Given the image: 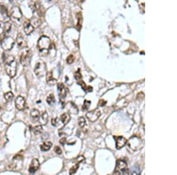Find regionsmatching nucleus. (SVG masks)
Returning a JSON list of instances; mask_svg holds the SVG:
<instances>
[{
	"label": "nucleus",
	"instance_id": "e433bc0d",
	"mask_svg": "<svg viewBox=\"0 0 177 175\" xmlns=\"http://www.w3.org/2000/svg\"><path fill=\"white\" fill-rule=\"evenodd\" d=\"M54 150H55V152L56 153H57V154H61V153H62V151H61V149H60V147L57 146L55 147V149H54Z\"/></svg>",
	"mask_w": 177,
	"mask_h": 175
},
{
	"label": "nucleus",
	"instance_id": "cd10ccee",
	"mask_svg": "<svg viewBox=\"0 0 177 175\" xmlns=\"http://www.w3.org/2000/svg\"><path fill=\"white\" fill-rule=\"evenodd\" d=\"M90 105H91V101H90L85 100L84 101V103H83V106H82V108H83V110H88V108H89Z\"/></svg>",
	"mask_w": 177,
	"mask_h": 175
},
{
	"label": "nucleus",
	"instance_id": "58836bf2",
	"mask_svg": "<svg viewBox=\"0 0 177 175\" xmlns=\"http://www.w3.org/2000/svg\"><path fill=\"white\" fill-rule=\"evenodd\" d=\"M106 101H105L104 99H101L99 101V106H101V107H103V106L106 105Z\"/></svg>",
	"mask_w": 177,
	"mask_h": 175
},
{
	"label": "nucleus",
	"instance_id": "a18cd8bd",
	"mask_svg": "<svg viewBox=\"0 0 177 175\" xmlns=\"http://www.w3.org/2000/svg\"><path fill=\"white\" fill-rule=\"evenodd\" d=\"M0 64H1V62H0Z\"/></svg>",
	"mask_w": 177,
	"mask_h": 175
},
{
	"label": "nucleus",
	"instance_id": "412c9836",
	"mask_svg": "<svg viewBox=\"0 0 177 175\" xmlns=\"http://www.w3.org/2000/svg\"><path fill=\"white\" fill-rule=\"evenodd\" d=\"M60 120L63 123V125L65 126L69 122V121L70 120V116L69 115V113H63V115H61L60 116Z\"/></svg>",
	"mask_w": 177,
	"mask_h": 175
},
{
	"label": "nucleus",
	"instance_id": "bb28decb",
	"mask_svg": "<svg viewBox=\"0 0 177 175\" xmlns=\"http://www.w3.org/2000/svg\"><path fill=\"white\" fill-rule=\"evenodd\" d=\"M13 98H14V94L12 92H7L6 93H5L4 98L7 101H11Z\"/></svg>",
	"mask_w": 177,
	"mask_h": 175
},
{
	"label": "nucleus",
	"instance_id": "ddd939ff",
	"mask_svg": "<svg viewBox=\"0 0 177 175\" xmlns=\"http://www.w3.org/2000/svg\"><path fill=\"white\" fill-rule=\"evenodd\" d=\"M10 15L11 16L15 19L20 20L22 17V14L21 10L19 7H12L10 11Z\"/></svg>",
	"mask_w": 177,
	"mask_h": 175
},
{
	"label": "nucleus",
	"instance_id": "c03bdc74",
	"mask_svg": "<svg viewBox=\"0 0 177 175\" xmlns=\"http://www.w3.org/2000/svg\"><path fill=\"white\" fill-rule=\"evenodd\" d=\"M48 1H52V0H48Z\"/></svg>",
	"mask_w": 177,
	"mask_h": 175
},
{
	"label": "nucleus",
	"instance_id": "a878e982",
	"mask_svg": "<svg viewBox=\"0 0 177 175\" xmlns=\"http://www.w3.org/2000/svg\"><path fill=\"white\" fill-rule=\"evenodd\" d=\"M30 21L31 22V24L33 25V26L34 27H38L41 24L40 20L38 19L35 17L33 18H31V21Z\"/></svg>",
	"mask_w": 177,
	"mask_h": 175
},
{
	"label": "nucleus",
	"instance_id": "c756f323",
	"mask_svg": "<svg viewBox=\"0 0 177 175\" xmlns=\"http://www.w3.org/2000/svg\"><path fill=\"white\" fill-rule=\"evenodd\" d=\"M79 167V163L76 164L75 165H74L72 167H71V169H70V171H69V173L70 174H73L76 173L78 171V169Z\"/></svg>",
	"mask_w": 177,
	"mask_h": 175
},
{
	"label": "nucleus",
	"instance_id": "72a5a7b5",
	"mask_svg": "<svg viewBox=\"0 0 177 175\" xmlns=\"http://www.w3.org/2000/svg\"><path fill=\"white\" fill-rule=\"evenodd\" d=\"M11 25L10 24L9 22H6L4 24V32L6 33V32H8L10 29H11Z\"/></svg>",
	"mask_w": 177,
	"mask_h": 175
},
{
	"label": "nucleus",
	"instance_id": "4c0bfd02",
	"mask_svg": "<svg viewBox=\"0 0 177 175\" xmlns=\"http://www.w3.org/2000/svg\"><path fill=\"white\" fill-rule=\"evenodd\" d=\"M78 25H77V27H78V29L79 30H80V28L81 27V22H82V17L81 15H80V17H79V19H78Z\"/></svg>",
	"mask_w": 177,
	"mask_h": 175
},
{
	"label": "nucleus",
	"instance_id": "dca6fc26",
	"mask_svg": "<svg viewBox=\"0 0 177 175\" xmlns=\"http://www.w3.org/2000/svg\"><path fill=\"white\" fill-rule=\"evenodd\" d=\"M46 75V80H47V83L48 85L54 86L57 84V81L56 78L53 77L52 72H47Z\"/></svg>",
	"mask_w": 177,
	"mask_h": 175
},
{
	"label": "nucleus",
	"instance_id": "7c9ffc66",
	"mask_svg": "<svg viewBox=\"0 0 177 175\" xmlns=\"http://www.w3.org/2000/svg\"><path fill=\"white\" fill-rule=\"evenodd\" d=\"M140 173V170L139 169V167L135 166L130 169V174H138Z\"/></svg>",
	"mask_w": 177,
	"mask_h": 175
},
{
	"label": "nucleus",
	"instance_id": "aec40b11",
	"mask_svg": "<svg viewBox=\"0 0 177 175\" xmlns=\"http://www.w3.org/2000/svg\"><path fill=\"white\" fill-rule=\"evenodd\" d=\"M52 146V143L50 141H44L42 145L40 146L41 150L43 152H47L50 150Z\"/></svg>",
	"mask_w": 177,
	"mask_h": 175
},
{
	"label": "nucleus",
	"instance_id": "f257e3e1",
	"mask_svg": "<svg viewBox=\"0 0 177 175\" xmlns=\"http://www.w3.org/2000/svg\"><path fill=\"white\" fill-rule=\"evenodd\" d=\"M52 45L50 39L47 36H42L38 40L37 47L39 51L40 55L46 57L49 54V50Z\"/></svg>",
	"mask_w": 177,
	"mask_h": 175
},
{
	"label": "nucleus",
	"instance_id": "f3484780",
	"mask_svg": "<svg viewBox=\"0 0 177 175\" xmlns=\"http://www.w3.org/2000/svg\"><path fill=\"white\" fill-rule=\"evenodd\" d=\"M38 122L41 125H46L48 122V115L47 111H44L42 113V115L38 117Z\"/></svg>",
	"mask_w": 177,
	"mask_h": 175
},
{
	"label": "nucleus",
	"instance_id": "5701e85b",
	"mask_svg": "<svg viewBox=\"0 0 177 175\" xmlns=\"http://www.w3.org/2000/svg\"><path fill=\"white\" fill-rule=\"evenodd\" d=\"M30 116L33 119H37L40 116V111L36 108H33V110L31 111Z\"/></svg>",
	"mask_w": 177,
	"mask_h": 175
},
{
	"label": "nucleus",
	"instance_id": "7ed1b4c3",
	"mask_svg": "<svg viewBox=\"0 0 177 175\" xmlns=\"http://www.w3.org/2000/svg\"><path fill=\"white\" fill-rule=\"evenodd\" d=\"M127 148L130 151L137 152L143 148V142L139 137L133 136L127 140Z\"/></svg>",
	"mask_w": 177,
	"mask_h": 175
},
{
	"label": "nucleus",
	"instance_id": "79ce46f5",
	"mask_svg": "<svg viewBox=\"0 0 177 175\" xmlns=\"http://www.w3.org/2000/svg\"><path fill=\"white\" fill-rule=\"evenodd\" d=\"M60 143L62 145H64L66 143V139L65 138H63L60 140Z\"/></svg>",
	"mask_w": 177,
	"mask_h": 175
},
{
	"label": "nucleus",
	"instance_id": "c9c22d12",
	"mask_svg": "<svg viewBox=\"0 0 177 175\" xmlns=\"http://www.w3.org/2000/svg\"><path fill=\"white\" fill-rule=\"evenodd\" d=\"M52 124L54 126H57L58 125V119L57 117L53 119L52 120Z\"/></svg>",
	"mask_w": 177,
	"mask_h": 175
},
{
	"label": "nucleus",
	"instance_id": "2eb2a0df",
	"mask_svg": "<svg viewBox=\"0 0 177 175\" xmlns=\"http://www.w3.org/2000/svg\"><path fill=\"white\" fill-rule=\"evenodd\" d=\"M34 27L31 24V22L29 20L25 21L24 23V31L26 35H29L34 31Z\"/></svg>",
	"mask_w": 177,
	"mask_h": 175
},
{
	"label": "nucleus",
	"instance_id": "4468645a",
	"mask_svg": "<svg viewBox=\"0 0 177 175\" xmlns=\"http://www.w3.org/2000/svg\"><path fill=\"white\" fill-rule=\"evenodd\" d=\"M40 167V162L37 159H33L31 163L29 171L30 173H34Z\"/></svg>",
	"mask_w": 177,
	"mask_h": 175
},
{
	"label": "nucleus",
	"instance_id": "b1692460",
	"mask_svg": "<svg viewBox=\"0 0 177 175\" xmlns=\"http://www.w3.org/2000/svg\"><path fill=\"white\" fill-rule=\"evenodd\" d=\"M43 127L42 125H38L33 128V131L35 134H40L42 133Z\"/></svg>",
	"mask_w": 177,
	"mask_h": 175
},
{
	"label": "nucleus",
	"instance_id": "6ab92c4d",
	"mask_svg": "<svg viewBox=\"0 0 177 175\" xmlns=\"http://www.w3.org/2000/svg\"><path fill=\"white\" fill-rule=\"evenodd\" d=\"M77 83H78L79 85H80L81 86V88H83V90L84 91H85L86 92H91L93 91V87H91V86H87L85 83L82 80V79L79 81H78Z\"/></svg>",
	"mask_w": 177,
	"mask_h": 175
},
{
	"label": "nucleus",
	"instance_id": "a211bd4d",
	"mask_svg": "<svg viewBox=\"0 0 177 175\" xmlns=\"http://www.w3.org/2000/svg\"><path fill=\"white\" fill-rule=\"evenodd\" d=\"M34 8L38 16L39 17H43V14H44V10H43L42 4L40 2L37 1L35 2L34 4Z\"/></svg>",
	"mask_w": 177,
	"mask_h": 175
},
{
	"label": "nucleus",
	"instance_id": "f03ea898",
	"mask_svg": "<svg viewBox=\"0 0 177 175\" xmlns=\"http://www.w3.org/2000/svg\"><path fill=\"white\" fill-rule=\"evenodd\" d=\"M5 70L10 77L13 78L17 74V62L12 55L6 57L5 59Z\"/></svg>",
	"mask_w": 177,
	"mask_h": 175
},
{
	"label": "nucleus",
	"instance_id": "423d86ee",
	"mask_svg": "<svg viewBox=\"0 0 177 175\" xmlns=\"http://www.w3.org/2000/svg\"><path fill=\"white\" fill-rule=\"evenodd\" d=\"M27 48V47H26ZM26 48L23 49L24 50L21 53V54L20 55V60L21 62V64L24 67L29 66L30 64L31 60L32 58V53L31 50L27 49Z\"/></svg>",
	"mask_w": 177,
	"mask_h": 175
},
{
	"label": "nucleus",
	"instance_id": "37998d69",
	"mask_svg": "<svg viewBox=\"0 0 177 175\" xmlns=\"http://www.w3.org/2000/svg\"><path fill=\"white\" fill-rule=\"evenodd\" d=\"M1 108H2V107H1V106L0 105V111H1Z\"/></svg>",
	"mask_w": 177,
	"mask_h": 175
},
{
	"label": "nucleus",
	"instance_id": "6e6552de",
	"mask_svg": "<svg viewBox=\"0 0 177 175\" xmlns=\"http://www.w3.org/2000/svg\"><path fill=\"white\" fill-rule=\"evenodd\" d=\"M101 115V110H100L99 108H97L93 110L89 111L88 113H87L86 116L90 121H91V122H94V121L97 120V119L99 118Z\"/></svg>",
	"mask_w": 177,
	"mask_h": 175
},
{
	"label": "nucleus",
	"instance_id": "0eeeda50",
	"mask_svg": "<svg viewBox=\"0 0 177 175\" xmlns=\"http://www.w3.org/2000/svg\"><path fill=\"white\" fill-rule=\"evenodd\" d=\"M15 40L13 38L9 36H5L1 41V45L2 49L5 51L11 50L14 47Z\"/></svg>",
	"mask_w": 177,
	"mask_h": 175
},
{
	"label": "nucleus",
	"instance_id": "4be33fe9",
	"mask_svg": "<svg viewBox=\"0 0 177 175\" xmlns=\"http://www.w3.org/2000/svg\"><path fill=\"white\" fill-rule=\"evenodd\" d=\"M127 105V103L126 102L125 100L122 99L120 100H119L115 105V107L117 109H121L122 108L126 107Z\"/></svg>",
	"mask_w": 177,
	"mask_h": 175
},
{
	"label": "nucleus",
	"instance_id": "c85d7f7f",
	"mask_svg": "<svg viewBox=\"0 0 177 175\" xmlns=\"http://www.w3.org/2000/svg\"><path fill=\"white\" fill-rule=\"evenodd\" d=\"M78 124L80 127H83L86 125V120L83 117H80L78 119Z\"/></svg>",
	"mask_w": 177,
	"mask_h": 175
},
{
	"label": "nucleus",
	"instance_id": "2f4dec72",
	"mask_svg": "<svg viewBox=\"0 0 177 175\" xmlns=\"http://www.w3.org/2000/svg\"><path fill=\"white\" fill-rule=\"evenodd\" d=\"M74 78H75V79L76 80L77 82L82 79V75L80 72V69H79L78 71H76L75 73H74Z\"/></svg>",
	"mask_w": 177,
	"mask_h": 175
},
{
	"label": "nucleus",
	"instance_id": "ea45409f",
	"mask_svg": "<svg viewBox=\"0 0 177 175\" xmlns=\"http://www.w3.org/2000/svg\"><path fill=\"white\" fill-rule=\"evenodd\" d=\"M85 160V158L83 156H79L78 158H77V162H78V163H81L83 161H84Z\"/></svg>",
	"mask_w": 177,
	"mask_h": 175
},
{
	"label": "nucleus",
	"instance_id": "473e14b6",
	"mask_svg": "<svg viewBox=\"0 0 177 175\" xmlns=\"http://www.w3.org/2000/svg\"><path fill=\"white\" fill-rule=\"evenodd\" d=\"M74 59H75V58H74V55H72V54H70V55H69L67 58L66 62H67V64H71L74 62Z\"/></svg>",
	"mask_w": 177,
	"mask_h": 175
},
{
	"label": "nucleus",
	"instance_id": "f704fd0d",
	"mask_svg": "<svg viewBox=\"0 0 177 175\" xmlns=\"http://www.w3.org/2000/svg\"><path fill=\"white\" fill-rule=\"evenodd\" d=\"M0 12L4 15H7V9L4 6L1 5H0Z\"/></svg>",
	"mask_w": 177,
	"mask_h": 175
},
{
	"label": "nucleus",
	"instance_id": "1a4fd4ad",
	"mask_svg": "<svg viewBox=\"0 0 177 175\" xmlns=\"http://www.w3.org/2000/svg\"><path fill=\"white\" fill-rule=\"evenodd\" d=\"M57 90L58 96L61 102H64L67 94V90L65 85L62 83H59L57 84Z\"/></svg>",
	"mask_w": 177,
	"mask_h": 175
},
{
	"label": "nucleus",
	"instance_id": "393cba45",
	"mask_svg": "<svg viewBox=\"0 0 177 175\" xmlns=\"http://www.w3.org/2000/svg\"><path fill=\"white\" fill-rule=\"evenodd\" d=\"M46 101H47V102L48 105H54L56 101L55 96H54V94H50L47 97Z\"/></svg>",
	"mask_w": 177,
	"mask_h": 175
},
{
	"label": "nucleus",
	"instance_id": "a19ab883",
	"mask_svg": "<svg viewBox=\"0 0 177 175\" xmlns=\"http://www.w3.org/2000/svg\"><path fill=\"white\" fill-rule=\"evenodd\" d=\"M143 97H144V94L143 93H139L137 95V99L139 100V99H143Z\"/></svg>",
	"mask_w": 177,
	"mask_h": 175
},
{
	"label": "nucleus",
	"instance_id": "9d476101",
	"mask_svg": "<svg viewBox=\"0 0 177 175\" xmlns=\"http://www.w3.org/2000/svg\"><path fill=\"white\" fill-rule=\"evenodd\" d=\"M114 138L115 141H116V148L118 149V150L124 148L126 144L127 140L124 137L114 136Z\"/></svg>",
	"mask_w": 177,
	"mask_h": 175
},
{
	"label": "nucleus",
	"instance_id": "f8f14e48",
	"mask_svg": "<svg viewBox=\"0 0 177 175\" xmlns=\"http://www.w3.org/2000/svg\"><path fill=\"white\" fill-rule=\"evenodd\" d=\"M15 107L19 110H24L25 107V100L22 96H18L15 100Z\"/></svg>",
	"mask_w": 177,
	"mask_h": 175
},
{
	"label": "nucleus",
	"instance_id": "9b49d317",
	"mask_svg": "<svg viewBox=\"0 0 177 175\" xmlns=\"http://www.w3.org/2000/svg\"><path fill=\"white\" fill-rule=\"evenodd\" d=\"M16 41L17 43V45L20 49H25L27 46V40L25 39V37L22 33H19L17 35Z\"/></svg>",
	"mask_w": 177,
	"mask_h": 175
},
{
	"label": "nucleus",
	"instance_id": "39448f33",
	"mask_svg": "<svg viewBox=\"0 0 177 175\" xmlns=\"http://www.w3.org/2000/svg\"><path fill=\"white\" fill-rule=\"evenodd\" d=\"M34 72L38 77H42L47 74V67L46 63L42 60H38L35 64Z\"/></svg>",
	"mask_w": 177,
	"mask_h": 175
},
{
	"label": "nucleus",
	"instance_id": "20e7f679",
	"mask_svg": "<svg viewBox=\"0 0 177 175\" xmlns=\"http://www.w3.org/2000/svg\"><path fill=\"white\" fill-rule=\"evenodd\" d=\"M129 173V172L126 162L122 159L117 160L114 173L116 174H128Z\"/></svg>",
	"mask_w": 177,
	"mask_h": 175
}]
</instances>
